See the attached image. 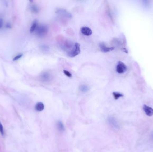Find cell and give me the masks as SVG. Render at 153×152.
Wrapping results in <instances>:
<instances>
[{"label": "cell", "mask_w": 153, "mask_h": 152, "mask_svg": "<svg viewBox=\"0 0 153 152\" xmlns=\"http://www.w3.org/2000/svg\"><path fill=\"white\" fill-rule=\"evenodd\" d=\"M143 110L145 113L148 116H152L153 115V109L150 107L144 105L143 106Z\"/></svg>", "instance_id": "8"}, {"label": "cell", "mask_w": 153, "mask_h": 152, "mask_svg": "<svg viewBox=\"0 0 153 152\" xmlns=\"http://www.w3.org/2000/svg\"><path fill=\"white\" fill-rule=\"evenodd\" d=\"M81 32L83 35L86 36H90L92 34V30L90 28L86 26H84L81 28Z\"/></svg>", "instance_id": "7"}, {"label": "cell", "mask_w": 153, "mask_h": 152, "mask_svg": "<svg viewBox=\"0 0 153 152\" xmlns=\"http://www.w3.org/2000/svg\"><path fill=\"white\" fill-rule=\"evenodd\" d=\"M40 79L43 82H49L53 79V76L49 72L45 71L40 75Z\"/></svg>", "instance_id": "3"}, {"label": "cell", "mask_w": 153, "mask_h": 152, "mask_svg": "<svg viewBox=\"0 0 153 152\" xmlns=\"http://www.w3.org/2000/svg\"><path fill=\"white\" fill-rule=\"evenodd\" d=\"M38 22L37 21L35 20L32 23V25L30 28V31L31 33H32L34 32L35 31L36 29L37 26H38Z\"/></svg>", "instance_id": "11"}, {"label": "cell", "mask_w": 153, "mask_h": 152, "mask_svg": "<svg viewBox=\"0 0 153 152\" xmlns=\"http://www.w3.org/2000/svg\"><path fill=\"white\" fill-rule=\"evenodd\" d=\"M35 109L37 111L41 112L44 109V105L42 102H38L35 105Z\"/></svg>", "instance_id": "10"}, {"label": "cell", "mask_w": 153, "mask_h": 152, "mask_svg": "<svg viewBox=\"0 0 153 152\" xmlns=\"http://www.w3.org/2000/svg\"><path fill=\"white\" fill-rule=\"evenodd\" d=\"M0 133L2 134V135H4V129H3V126L0 122Z\"/></svg>", "instance_id": "17"}, {"label": "cell", "mask_w": 153, "mask_h": 152, "mask_svg": "<svg viewBox=\"0 0 153 152\" xmlns=\"http://www.w3.org/2000/svg\"><path fill=\"white\" fill-rule=\"evenodd\" d=\"M80 90L81 91H82V92L85 93L89 91V87L88 86L86 85H81L80 86Z\"/></svg>", "instance_id": "13"}, {"label": "cell", "mask_w": 153, "mask_h": 152, "mask_svg": "<svg viewBox=\"0 0 153 152\" xmlns=\"http://www.w3.org/2000/svg\"><path fill=\"white\" fill-rule=\"evenodd\" d=\"M57 129L60 132H64L65 130V128L63 123L61 121L59 120L57 123Z\"/></svg>", "instance_id": "9"}, {"label": "cell", "mask_w": 153, "mask_h": 152, "mask_svg": "<svg viewBox=\"0 0 153 152\" xmlns=\"http://www.w3.org/2000/svg\"><path fill=\"white\" fill-rule=\"evenodd\" d=\"M22 56H23V54H19V55H16V56L14 58H13V61H17V60H19L20 58H22Z\"/></svg>", "instance_id": "16"}, {"label": "cell", "mask_w": 153, "mask_h": 152, "mask_svg": "<svg viewBox=\"0 0 153 152\" xmlns=\"http://www.w3.org/2000/svg\"><path fill=\"white\" fill-rule=\"evenodd\" d=\"M6 27L7 28H11V25L9 23H8L6 25Z\"/></svg>", "instance_id": "19"}, {"label": "cell", "mask_w": 153, "mask_h": 152, "mask_svg": "<svg viewBox=\"0 0 153 152\" xmlns=\"http://www.w3.org/2000/svg\"><path fill=\"white\" fill-rule=\"evenodd\" d=\"M63 72H64V75L67 76V77H69V78H71L72 77V75L71 73L69 72V71H68L67 70H64L63 71Z\"/></svg>", "instance_id": "15"}, {"label": "cell", "mask_w": 153, "mask_h": 152, "mask_svg": "<svg viewBox=\"0 0 153 152\" xmlns=\"http://www.w3.org/2000/svg\"><path fill=\"white\" fill-rule=\"evenodd\" d=\"M127 67L125 64L122 62H119L117 67H116V71L119 74H122L125 73L127 71Z\"/></svg>", "instance_id": "4"}, {"label": "cell", "mask_w": 153, "mask_h": 152, "mask_svg": "<svg viewBox=\"0 0 153 152\" xmlns=\"http://www.w3.org/2000/svg\"><path fill=\"white\" fill-rule=\"evenodd\" d=\"M99 47L100 48V50L102 52L106 53V52H109L115 49V47H108L104 43H101L99 44Z\"/></svg>", "instance_id": "6"}, {"label": "cell", "mask_w": 153, "mask_h": 152, "mask_svg": "<svg viewBox=\"0 0 153 152\" xmlns=\"http://www.w3.org/2000/svg\"><path fill=\"white\" fill-rule=\"evenodd\" d=\"M80 45L78 43L76 42L75 44V47H74L73 51L70 53L69 56L71 57H75L77 56V55H78L79 54H80Z\"/></svg>", "instance_id": "5"}, {"label": "cell", "mask_w": 153, "mask_h": 152, "mask_svg": "<svg viewBox=\"0 0 153 152\" xmlns=\"http://www.w3.org/2000/svg\"><path fill=\"white\" fill-rule=\"evenodd\" d=\"M48 31V28L46 25H41L38 26L35 31L37 35L42 37L47 35Z\"/></svg>", "instance_id": "1"}, {"label": "cell", "mask_w": 153, "mask_h": 152, "mask_svg": "<svg viewBox=\"0 0 153 152\" xmlns=\"http://www.w3.org/2000/svg\"><path fill=\"white\" fill-rule=\"evenodd\" d=\"M3 24H4V22H3V19L2 18H0V29H2V28L3 27Z\"/></svg>", "instance_id": "18"}, {"label": "cell", "mask_w": 153, "mask_h": 152, "mask_svg": "<svg viewBox=\"0 0 153 152\" xmlns=\"http://www.w3.org/2000/svg\"><path fill=\"white\" fill-rule=\"evenodd\" d=\"M113 97L115 100H118L119 99L122 97L124 96V95L120 92H114L112 93Z\"/></svg>", "instance_id": "14"}, {"label": "cell", "mask_w": 153, "mask_h": 152, "mask_svg": "<svg viewBox=\"0 0 153 152\" xmlns=\"http://www.w3.org/2000/svg\"><path fill=\"white\" fill-rule=\"evenodd\" d=\"M152 138H153V135H152Z\"/></svg>", "instance_id": "20"}, {"label": "cell", "mask_w": 153, "mask_h": 152, "mask_svg": "<svg viewBox=\"0 0 153 152\" xmlns=\"http://www.w3.org/2000/svg\"><path fill=\"white\" fill-rule=\"evenodd\" d=\"M107 121L108 124L113 128L115 129H119L120 128V125L118 123V121L113 116H108L107 119Z\"/></svg>", "instance_id": "2"}, {"label": "cell", "mask_w": 153, "mask_h": 152, "mask_svg": "<svg viewBox=\"0 0 153 152\" xmlns=\"http://www.w3.org/2000/svg\"><path fill=\"white\" fill-rule=\"evenodd\" d=\"M30 9L33 13H35V14L38 13V12H39V7L35 4H32V6H31L30 7Z\"/></svg>", "instance_id": "12"}]
</instances>
